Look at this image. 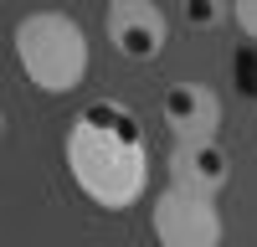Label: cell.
Instances as JSON below:
<instances>
[{
  "label": "cell",
  "mask_w": 257,
  "mask_h": 247,
  "mask_svg": "<svg viewBox=\"0 0 257 247\" xmlns=\"http://www.w3.org/2000/svg\"><path fill=\"white\" fill-rule=\"evenodd\" d=\"M149 237H155V247H221L226 221L211 196L165 185L149 201Z\"/></svg>",
  "instance_id": "3"
},
{
  "label": "cell",
  "mask_w": 257,
  "mask_h": 247,
  "mask_svg": "<svg viewBox=\"0 0 257 247\" xmlns=\"http://www.w3.org/2000/svg\"><path fill=\"white\" fill-rule=\"evenodd\" d=\"M185 21H190V26H201V31H211V26H221V21H231V6H216V0H190V6H185Z\"/></svg>",
  "instance_id": "7"
},
{
  "label": "cell",
  "mask_w": 257,
  "mask_h": 247,
  "mask_svg": "<svg viewBox=\"0 0 257 247\" xmlns=\"http://www.w3.org/2000/svg\"><path fill=\"white\" fill-rule=\"evenodd\" d=\"M67 175L98 211H128L149 191V134L139 113L118 98L82 103L62 139Z\"/></svg>",
  "instance_id": "1"
},
{
  "label": "cell",
  "mask_w": 257,
  "mask_h": 247,
  "mask_svg": "<svg viewBox=\"0 0 257 247\" xmlns=\"http://www.w3.org/2000/svg\"><path fill=\"white\" fill-rule=\"evenodd\" d=\"M160 118L175 134V144H206L221 129V98L206 82H170L160 98Z\"/></svg>",
  "instance_id": "5"
},
{
  "label": "cell",
  "mask_w": 257,
  "mask_h": 247,
  "mask_svg": "<svg viewBox=\"0 0 257 247\" xmlns=\"http://www.w3.org/2000/svg\"><path fill=\"white\" fill-rule=\"evenodd\" d=\"M11 52H16L21 77H26L36 93H52V98L82 88L88 62H93L88 31H82V21H72L67 11H31V16H21L16 31H11Z\"/></svg>",
  "instance_id": "2"
},
{
  "label": "cell",
  "mask_w": 257,
  "mask_h": 247,
  "mask_svg": "<svg viewBox=\"0 0 257 247\" xmlns=\"http://www.w3.org/2000/svg\"><path fill=\"white\" fill-rule=\"evenodd\" d=\"M231 21H237V31L247 41H257V0H237V6H231Z\"/></svg>",
  "instance_id": "8"
},
{
  "label": "cell",
  "mask_w": 257,
  "mask_h": 247,
  "mask_svg": "<svg viewBox=\"0 0 257 247\" xmlns=\"http://www.w3.org/2000/svg\"><path fill=\"white\" fill-rule=\"evenodd\" d=\"M165 170H170V185L216 201L226 185H231V155L221 150V139H206V144H170Z\"/></svg>",
  "instance_id": "6"
},
{
  "label": "cell",
  "mask_w": 257,
  "mask_h": 247,
  "mask_svg": "<svg viewBox=\"0 0 257 247\" xmlns=\"http://www.w3.org/2000/svg\"><path fill=\"white\" fill-rule=\"evenodd\" d=\"M103 31H108L113 52L128 62H155L170 41V16L155 0H113L103 11Z\"/></svg>",
  "instance_id": "4"
}]
</instances>
